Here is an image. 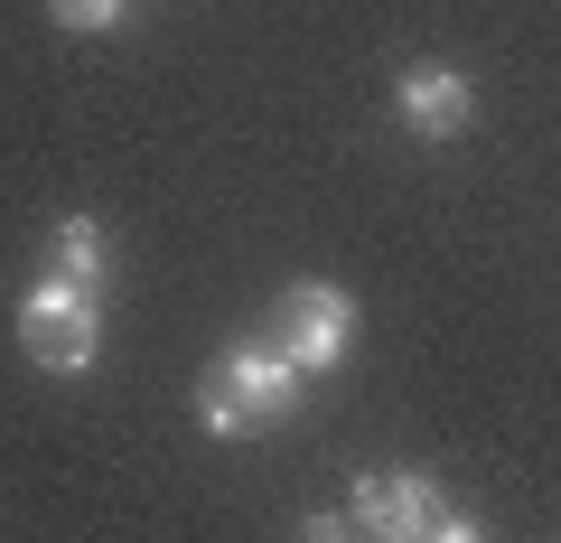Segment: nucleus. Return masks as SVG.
Listing matches in <instances>:
<instances>
[{
	"label": "nucleus",
	"instance_id": "7",
	"mask_svg": "<svg viewBox=\"0 0 561 543\" xmlns=\"http://www.w3.org/2000/svg\"><path fill=\"white\" fill-rule=\"evenodd\" d=\"M47 10H57V29H76V38H103L131 0H47Z\"/></svg>",
	"mask_w": 561,
	"mask_h": 543
},
{
	"label": "nucleus",
	"instance_id": "9",
	"mask_svg": "<svg viewBox=\"0 0 561 543\" xmlns=\"http://www.w3.org/2000/svg\"><path fill=\"white\" fill-rule=\"evenodd\" d=\"M421 543H486V524H478V516H449V506H440V516H431V534H421Z\"/></svg>",
	"mask_w": 561,
	"mask_h": 543
},
{
	"label": "nucleus",
	"instance_id": "1",
	"mask_svg": "<svg viewBox=\"0 0 561 543\" xmlns=\"http://www.w3.org/2000/svg\"><path fill=\"white\" fill-rule=\"evenodd\" d=\"M20 347L47 365V375H84V365H94V347H103V291L47 272V282L20 301Z\"/></svg>",
	"mask_w": 561,
	"mask_h": 543
},
{
	"label": "nucleus",
	"instance_id": "5",
	"mask_svg": "<svg viewBox=\"0 0 561 543\" xmlns=\"http://www.w3.org/2000/svg\"><path fill=\"white\" fill-rule=\"evenodd\" d=\"M393 103H402V132H412V142H459L468 113H478V94H468L459 66H402Z\"/></svg>",
	"mask_w": 561,
	"mask_h": 543
},
{
	"label": "nucleus",
	"instance_id": "4",
	"mask_svg": "<svg viewBox=\"0 0 561 543\" xmlns=\"http://www.w3.org/2000/svg\"><path fill=\"white\" fill-rule=\"evenodd\" d=\"M346 516H356L375 543H421V534H431V516H440V487L412 478V468H383V478H356Z\"/></svg>",
	"mask_w": 561,
	"mask_h": 543
},
{
	"label": "nucleus",
	"instance_id": "6",
	"mask_svg": "<svg viewBox=\"0 0 561 543\" xmlns=\"http://www.w3.org/2000/svg\"><path fill=\"white\" fill-rule=\"evenodd\" d=\"M57 272L84 291H103V225L94 216H57Z\"/></svg>",
	"mask_w": 561,
	"mask_h": 543
},
{
	"label": "nucleus",
	"instance_id": "3",
	"mask_svg": "<svg viewBox=\"0 0 561 543\" xmlns=\"http://www.w3.org/2000/svg\"><path fill=\"white\" fill-rule=\"evenodd\" d=\"M216 384L253 412V422H290V412H300V394H309V375L280 357L272 338H234V347H225V365H216Z\"/></svg>",
	"mask_w": 561,
	"mask_h": 543
},
{
	"label": "nucleus",
	"instance_id": "2",
	"mask_svg": "<svg viewBox=\"0 0 561 543\" xmlns=\"http://www.w3.org/2000/svg\"><path fill=\"white\" fill-rule=\"evenodd\" d=\"M346 347H356V301L337 282H290L280 291V357L300 365V375L346 365Z\"/></svg>",
	"mask_w": 561,
	"mask_h": 543
},
{
	"label": "nucleus",
	"instance_id": "8",
	"mask_svg": "<svg viewBox=\"0 0 561 543\" xmlns=\"http://www.w3.org/2000/svg\"><path fill=\"white\" fill-rule=\"evenodd\" d=\"M197 422H206V441H243V431H262V422H253V412H243V403H234V394H225V384H216V394H206V403H197Z\"/></svg>",
	"mask_w": 561,
	"mask_h": 543
},
{
	"label": "nucleus",
	"instance_id": "10",
	"mask_svg": "<svg viewBox=\"0 0 561 543\" xmlns=\"http://www.w3.org/2000/svg\"><path fill=\"white\" fill-rule=\"evenodd\" d=\"M300 543H356V516H309Z\"/></svg>",
	"mask_w": 561,
	"mask_h": 543
}]
</instances>
